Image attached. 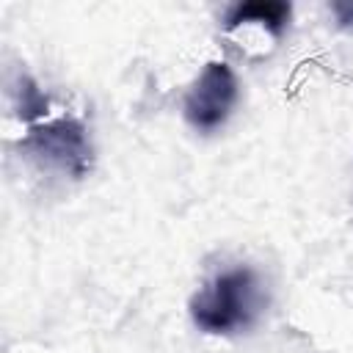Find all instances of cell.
Here are the masks:
<instances>
[{
	"label": "cell",
	"mask_w": 353,
	"mask_h": 353,
	"mask_svg": "<svg viewBox=\"0 0 353 353\" xmlns=\"http://www.w3.org/2000/svg\"><path fill=\"white\" fill-rule=\"evenodd\" d=\"M237 102V77L223 61H210L185 97V119L201 130H218Z\"/></svg>",
	"instance_id": "3957f363"
},
{
	"label": "cell",
	"mask_w": 353,
	"mask_h": 353,
	"mask_svg": "<svg viewBox=\"0 0 353 353\" xmlns=\"http://www.w3.org/2000/svg\"><path fill=\"white\" fill-rule=\"evenodd\" d=\"M22 146L41 163L58 171H66L69 176H77V179L85 176L91 168V141H88L85 124L72 116L36 121L28 130Z\"/></svg>",
	"instance_id": "7a4b0ae2"
},
{
	"label": "cell",
	"mask_w": 353,
	"mask_h": 353,
	"mask_svg": "<svg viewBox=\"0 0 353 353\" xmlns=\"http://www.w3.org/2000/svg\"><path fill=\"white\" fill-rule=\"evenodd\" d=\"M334 14H336L339 25L353 28V6H350V3H336V6H334Z\"/></svg>",
	"instance_id": "5b68a950"
},
{
	"label": "cell",
	"mask_w": 353,
	"mask_h": 353,
	"mask_svg": "<svg viewBox=\"0 0 353 353\" xmlns=\"http://www.w3.org/2000/svg\"><path fill=\"white\" fill-rule=\"evenodd\" d=\"M259 306L262 292L256 273L251 268H229L190 298V317L207 334H234L254 323Z\"/></svg>",
	"instance_id": "6da1fadb"
},
{
	"label": "cell",
	"mask_w": 353,
	"mask_h": 353,
	"mask_svg": "<svg viewBox=\"0 0 353 353\" xmlns=\"http://www.w3.org/2000/svg\"><path fill=\"white\" fill-rule=\"evenodd\" d=\"M290 22V6L281 0H251L237 3L226 14V30H240L256 25L268 36H279Z\"/></svg>",
	"instance_id": "277c9868"
}]
</instances>
